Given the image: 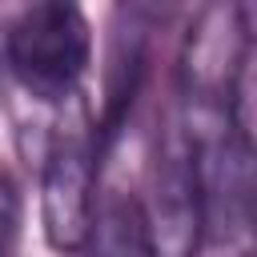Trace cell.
<instances>
[{
    "label": "cell",
    "mask_w": 257,
    "mask_h": 257,
    "mask_svg": "<svg viewBox=\"0 0 257 257\" xmlns=\"http://www.w3.org/2000/svg\"><path fill=\"white\" fill-rule=\"evenodd\" d=\"M100 161L104 153L96 145V120L88 116V104L80 96L64 100L40 165V229L48 249L80 253L96 217Z\"/></svg>",
    "instance_id": "1"
},
{
    "label": "cell",
    "mask_w": 257,
    "mask_h": 257,
    "mask_svg": "<svg viewBox=\"0 0 257 257\" xmlns=\"http://www.w3.org/2000/svg\"><path fill=\"white\" fill-rule=\"evenodd\" d=\"M4 60L32 100L60 108L80 96V80L92 60V24L76 4L40 0L4 32Z\"/></svg>",
    "instance_id": "2"
},
{
    "label": "cell",
    "mask_w": 257,
    "mask_h": 257,
    "mask_svg": "<svg viewBox=\"0 0 257 257\" xmlns=\"http://www.w3.org/2000/svg\"><path fill=\"white\" fill-rule=\"evenodd\" d=\"M149 225L153 257H197L205 241V201L193 165V149L181 133L177 112L165 120L153 157V201L141 205Z\"/></svg>",
    "instance_id": "3"
},
{
    "label": "cell",
    "mask_w": 257,
    "mask_h": 257,
    "mask_svg": "<svg viewBox=\"0 0 257 257\" xmlns=\"http://www.w3.org/2000/svg\"><path fill=\"white\" fill-rule=\"evenodd\" d=\"M145 60H149V28L128 12V28H116L112 48H108V68H104V108L96 120V145L100 153L112 149L116 133L124 128L133 100L145 80Z\"/></svg>",
    "instance_id": "4"
},
{
    "label": "cell",
    "mask_w": 257,
    "mask_h": 257,
    "mask_svg": "<svg viewBox=\"0 0 257 257\" xmlns=\"http://www.w3.org/2000/svg\"><path fill=\"white\" fill-rule=\"evenodd\" d=\"M80 257H153L141 201L137 197L96 201V217L80 245Z\"/></svg>",
    "instance_id": "5"
},
{
    "label": "cell",
    "mask_w": 257,
    "mask_h": 257,
    "mask_svg": "<svg viewBox=\"0 0 257 257\" xmlns=\"http://www.w3.org/2000/svg\"><path fill=\"white\" fill-rule=\"evenodd\" d=\"M20 225H24V201H20V189H16V181L0 169V257H12V253H16Z\"/></svg>",
    "instance_id": "6"
},
{
    "label": "cell",
    "mask_w": 257,
    "mask_h": 257,
    "mask_svg": "<svg viewBox=\"0 0 257 257\" xmlns=\"http://www.w3.org/2000/svg\"><path fill=\"white\" fill-rule=\"evenodd\" d=\"M0 48H4V36H0Z\"/></svg>",
    "instance_id": "7"
}]
</instances>
